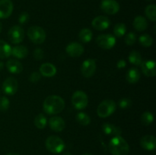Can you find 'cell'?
Wrapping results in <instances>:
<instances>
[{
  "mask_svg": "<svg viewBox=\"0 0 156 155\" xmlns=\"http://www.w3.org/2000/svg\"><path fill=\"white\" fill-rule=\"evenodd\" d=\"M44 112L48 115H55L62 112L65 108L63 99L57 95L48 96L43 103Z\"/></svg>",
  "mask_w": 156,
  "mask_h": 155,
  "instance_id": "cell-1",
  "label": "cell"
},
{
  "mask_svg": "<svg viewBox=\"0 0 156 155\" xmlns=\"http://www.w3.org/2000/svg\"><path fill=\"white\" fill-rule=\"evenodd\" d=\"M108 149L113 155H127L129 147L127 141L121 136H115L110 141Z\"/></svg>",
  "mask_w": 156,
  "mask_h": 155,
  "instance_id": "cell-2",
  "label": "cell"
},
{
  "mask_svg": "<svg viewBox=\"0 0 156 155\" xmlns=\"http://www.w3.org/2000/svg\"><path fill=\"white\" fill-rule=\"evenodd\" d=\"M45 145L47 150L53 153H61L65 148V143L62 138L56 135L48 137L45 141Z\"/></svg>",
  "mask_w": 156,
  "mask_h": 155,
  "instance_id": "cell-3",
  "label": "cell"
},
{
  "mask_svg": "<svg viewBox=\"0 0 156 155\" xmlns=\"http://www.w3.org/2000/svg\"><path fill=\"white\" fill-rule=\"evenodd\" d=\"M117 105L112 100H105L98 105L97 108V113L101 118H106L110 116L116 110Z\"/></svg>",
  "mask_w": 156,
  "mask_h": 155,
  "instance_id": "cell-4",
  "label": "cell"
},
{
  "mask_svg": "<svg viewBox=\"0 0 156 155\" xmlns=\"http://www.w3.org/2000/svg\"><path fill=\"white\" fill-rule=\"evenodd\" d=\"M27 36L31 42L35 44H41L45 41L46 33L42 27L32 26L27 30Z\"/></svg>",
  "mask_w": 156,
  "mask_h": 155,
  "instance_id": "cell-5",
  "label": "cell"
},
{
  "mask_svg": "<svg viewBox=\"0 0 156 155\" xmlns=\"http://www.w3.org/2000/svg\"><path fill=\"white\" fill-rule=\"evenodd\" d=\"M72 103L77 109H83L88 106V96L82 91H77L72 97Z\"/></svg>",
  "mask_w": 156,
  "mask_h": 155,
  "instance_id": "cell-6",
  "label": "cell"
},
{
  "mask_svg": "<svg viewBox=\"0 0 156 155\" xmlns=\"http://www.w3.org/2000/svg\"><path fill=\"white\" fill-rule=\"evenodd\" d=\"M8 37L11 43L14 44L20 43L24 40V30L20 26H12L8 32Z\"/></svg>",
  "mask_w": 156,
  "mask_h": 155,
  "instance_id": "cell-7",
  "label": "cell"
},
{
  "mask_svg": "<svg viewBox=\"0 0 156 155\" xmlns=\"http://www.w3.org/2000/svg\"><path fill=\"white\" fill-rule=\"evenodd\" d=\"M96 43L99 47L105 50H111L116 43V39L110 33L101 34L96 39Z\"/></svg>",
  "mask_w": 156,
  "mask_h": 155,
  "instance_id": "cell-8",
  "label": "cell"
},
{
  "mask_svg": "<svg viewBox=\"0 0 156 155\" xmlns=\"http://www.w3.org/2000/svg\"><path fill=\"white\" fill-rule=\"evenodd\" d=\"M101 9L105 13L114 15L120 10V5L116 0H102L101 2Z\"/></svg>",
  "mask_w": 156,
  "mask_h": 155,
  "instance_id": "cell-9",
  "label": "cell"
},
{
  "mask_svg": "<svg viewBox=\"0 0 156 155\" xmlns=\"http://www.w3.org/2000/svg\"><path fill=\"white\" fill-rule=\"evenodd\" d=\"M96 70V62L94 59H88L83 62L81 67V72L85 78H91Z\"/></svg>",
  "mask_w": 156,
  "mask_h": 155,
  "instance_id": "cell-10",
  "label": "cell"
},
{
  "mask_svg": "<svg viewBox=\"0 0 156 155\" xmlns=\"http://www.w3.org/2000/svg\"><path fill=\"white\" fill-rule=\"evenodd\" d=\"M18 81L13 77H9L2 84V90L8 95H13L18 91Z\"/></svg>",
  "mask_w": 156,
  "mask_h": 155,
  "instance_id": "cell-11",
  "label": "cell"
},
{
  "mask_svg": "<svg viewBox=\"0 0 156 155\" xmlns=\"http://www.w3.org/2000/svg\"><path fill=\"white\" fill-rule=\"evenodd\" d=\"M111 24L109 18L106 16L100 15L93 19L91 22V25L94 29L98 30H105L107 28H108Z\"/></svg>",
  "mask_w": 156,
  "mask_h": 155,
  "instance_id": "cell-12",
  "label": "cell"
},
{
  "mask_svg": "<svg viewBox=\"0 0 156 155\" xmlns=\"http://www.w3.org/2000/svg\"><path fill=\"white\" fill-rule=\"evenodd\" d=\"M13 11V3L11 0H0V18H8Z\"/></svg>",
  "mask_w": 156,
  "mask_h": 155,
  "instance_id": "cell-13",
  "label": "cell"
},
{
  "mask_svg": "<svg viewBox=\"0 0 156 155\" xmlns=\"http://www.w3.org/2000/svg\"><path fill=\"white\" fill-rule=\"evenodd\" d=\"M66 51L71 57H79L84 53V47L79 43H71L66 46Z\"/></svg>",
  "mask_w": 156,
  "mask_h": 155,
  "instance_id": "cell-14",
  "label": "cell"
},
{
  "mask_svg": "<svg viewBox=\"0 0 156 155\" xmlns=\"http://www.w3.org/2000/svg\"><path fill=\"white\" fill-rule=\"evenodd\" d=\"M155 65V62L154 61H144L141 64L142 71L147 77H154L156 74Z\"/></svg>",
  "mask_w": 156,
  "mask_h": 155,
  "instance_id": "cell-15",
  "label": "cell"
},
{
  "mask_svg": "<svg viewBox=\"0 0 156 155\" xmlns=\"http://www.w3.org/2000/svg\"><path fill=\"white\" fill-rule=\"evenodd\" d=\"M50 129L56 132H62L66 127V123L63 119L59 116H53L49 120Z\"/></svg>",
  "mask_w": 156,
  "mask_h": 155,
  "instance_id": "cell-16",
  "label": "cell"
},
{
  "mask_svg": "<svg viewBox=\"0 0 156 155\" xmlns=\"http://www.w3.org/2000/svg\"><path fill=\"white\" fill-rule=\"evenodd\" d=\"M140 145L143 149L147 150H152L156 147V138L155 136L147 135L143 136L140 140Z\"/></svg>",
  "mask_w": 156,
  "mask_h": 155,
  "instance_id": "cell-17",
  "label": "cell"
},
{
  "mask_svg": "<svg viewBox=\"0 0 156 155\" xmlns=\"http://www.w3.org/2000/svg\"><path fill=\"white\" fill-rule=\"evenodd\" d=\"M40 73L44 77L51 78L56 74V68L53 64L50 62H46V63L42 64L40 67Z\"/></svg>",
  "mask_w": 156,
  "mask_h": 155,
  "instance_id": "cell-18",
  "label": "cell"
},
{
  "mask_svg": "<svg viewBox=\"0 0 156 155\" xmlns=\"http://www.w3.org/2000/svg\"><path fill=\"white\" fill-rule=\"evenodd\" d=\"M6 68L9 72L13 74H19L22 71L23 65L16 59H9L6 62Z\"/></svg>",
  "mask_w": 156,
  "mask_h": 155,
  "instance_id": "cell-19",
  "label": "cell"
},
{
  "mask_svg": "<svg viewBox=\"0 0 156 155\" xmlns=\"http://www.w3.org/2000/svg\"><path fill=\"white\" fill-rule=\"evenodd\" d=\"M102 129L106 135H114V137L120 136L121 134V129L111 123H105L102 126Z\"/></svg>",
  "mask_w": 156,
  "mask_h": 155,
  "instance_id": "cell-20",
  "label": "cell"
},
{
  "mask_svg": "<svg viewBox=\"0 0 156 155\" xmlns=\"http://www.w3.org/2000/svg\"><path fill=\"white\" fill-rule=\"evenodd\" d=\"M133 27L137 31H144L148 27V22L144 17L138 15L133 20Z\"/></svg>",
  "mask_w": 156,
  "mask_h": 155,
  "instance_id": "cell-21",
  "label": "cell"
},
{
  "mask_svg": "<svg viewBox=\"0 0 156 155\" xmlns=\"http://www.w3.org/2000/svg\"><path fill=\"white\" fill-rule=\"evenodd\" d=\"M126 78L129 84H136L140 78V71L136 68H130L126 73Z\"/></svg>",
  "mask_w": 156,
  "mask_h": 155,
  "instance_id": "cell-22",
  "label": "cell"
},
{
  "mask_svg": "<svg viewBox=\"0 0 156 155\" xmlns=\"http://www.w3.org/2000/svg\"><path fill=\"white\" fill-rule=\"evenodd\" d=\"M28 54V50L24 46H16L12 49V55L18 59H24Z\"/></svg>",
  "mask_w": 156,
  "mask_h": 155,
  "instance_id": "cell-23",
  "label": "cell"
},
{
  "mask_svg": "<svg viewBox=\"0 0 156 155\" xmlns=\"http://www.w3.org/2000/svg\"><path fill=\"white\" fill-rule=\"evenodd\" d=\"M12 55V47L5 42L4 40H0V59H5Z\"/></svg>",
  "mask_w": 156,
  "mask_h": 155,
  "instance_id": "cell-24",
  "label": "cell"
},
{
  "mask_svg": "<svg viewBox=\"0 0 156 155\" xmlns=\"http://www.w3.org/2000/svg\"><path fill=\"white\" fill-rule=\"evenodd\" d=\"M79 38L82 43H87L90 42L92 39V32L90 29L83 28L79 32Z\"/></svg>",
  "mask_w": 156,
  "mask_h": 155,
  "instance_id": "cell-25",
  "label": "cell"
},
{
  "mask_svg": "<svg viewBox=\"0 0 156 155\" xmlns=\"http://www.w3.org/2000/svg\"><path fill=\"white\" fill-rule=\"evenodd\" d=\"M129 61L130 63L133 64L134 65H141L143 61V58L142 56L140 55V53L138 51H133L131 52L129 55Z\"/></svg>",
  "mask_w": 156,
  "mask_h": 155,
  "instance_id": "cell-26",
  "label": "cell"
},
{
  "mask_svg": "<svg viewBox=\"0 0 156 155\" xmlns=\"http://www.w3.org/2000/svg\"><path fill=\"white\" fill-rule=\"evenodd\" d=\"M47 118L45 115L42 113H40L35 117L34 119V125L37 129H43L47 126Z\"/></svg>",
  "mask_w": 156,
  "mask_h": 155,
  "instance_id": "cell-27",
  "label": "cell"
},
{
  "mask_svg": "<svg viewBox=\"0 0 156 155\" xmlns=\"http://www.w3.org/2000/svg\"><path fill=\"white\" fill-rule=\"evenodd\" d=\"M76 119L79 124L84 126H88V125L91 122V119H90L89 115H87L85 112H79V113L76 115Z\"/></svg>",
  "mask_w": 156,
  "mask_h": 155,
  "instance_id": "cell-28",
  "label": "cell"
},
{
  "mask_svg": "<svg viewBox=\"0 0 156 155\" xmlns=\"http://www.w3.org/2000/svg\"><path fill=\"white\" fill-rule=\"evenodd\" d=\"M146 17L149 18L150 21L155 22L156 21V6L155 5H149L146 8L145 10Z\"/></svg>",
  "mask_w": 156,
  "mask_h": 155,
  "instance_id": "cell-29",
  "label": "cell"
},
{
  "mask_svg": "<svg viewBox=\"0 0 156 155\" xmlns=\"http://www.w3.org/2000/svg\"><path fill=\"white\" fill-rule=\"evenodd\" d=\"M139 41H140V44L144 47H149L152 45L153 39L150 35L146 33V34H143L140 36Z\"/></svg>",
  "mask_w": 156,
  "mask_h": 155,
  "instance_id": "cell-30",
  "label": "cell"
},
{
  "mask_svg": "<svg viewBox=\"0 0 156 155\" xmlns=\"http://www.w3.org/2000/svg\"><path fill=\"white\" fill-rule=\"evenodd\" d=\"M126 31V27L123 23H118L114 26V33L116 36L121 37L125 34Z\"/></svg>",
  "mask_w": 156,
  "mask_h": 155,
  "instance_id": "cell-31",
  "label": "cell"
},
{
  "mask_svg": "<svg viewBox=\"0 0 156 155\" xmlns=\"http://www.w3.org/2000/svg\"><path fill=\"white\" fill-rule=\"evenodd\" d=\"M154 116L152 112H143L141 116L142 123L145 126H149L153 122Z\"/></svg>",
  "mask_w": 156,
  "mask_h": 155,
  "instance_id": "cell-32",
  "label": "cell"
},
{
  "mask_svg": "<svg viewBox=\"0 0 156 155\" xmlns=\"http://www.w3.org/2000/svg\"><path fill=\"white\" fill-rule=\"evenodd\" d=\"M132 105V101H131L130 99L127 98V97H125V98H122L121 100L119 101V106L121 109H125L129 108Z\"/></svg>",
  "mask_w": 156,
  "mask_h": 155,
  "instance_id": "cell-33",
  "label": "cell"
},
{
  "mask_svg": "<svg viewBox=\"0 0 156 155\" xmlns=\"http://www.w3.org/2000/svg\"><path fill=\"white\" fill-rule=\"evenodd\" d=\"M136 36L133 32L128 33L126 36V37H125V43L129 46L133 45L136 43Z\"/></svg>",
  "mask_w": 156,
  "mask_h": 155,
  "instance_id": "cell-34",
  "label": "cell"
},
{
  "mask_svg": "<svg viewBox=\"0 0 156 155\" xmlns=\"http://www.w3.org/2000/svg\"><path fill=\"white\" fill-rule=\"evenodd\" d=\"M9 100L6 97H0V110L5 111L9 107Z\"/></svg>",
  "mask_w": 156,
  "mask_h": 155,
  "instance_id": "cell-35",
  "label": "cell"
},
{
  "mask_svg": "<svg viewBox=\"0 0 156 155\" xmlns=\"http://www.w3.org/2000/svg\"><path fill=\"white\" fill-rule=\"evenodd\" d=\"M33 56L36 60H41V59H43V58L44 56V52L43 51L42 49L37 48L34 51Z\"/></svg>",
  "mask_w": 156,
  "mask_h": 155,
  "instance_id": "cell-36",
  "label": "cell"
},
{
  "mask_svg": "<svg viewBox=\"0 0 156 155\" xmlns=\"http://www.w3.org/2000/svg\"><path fill=\"white\" fill-rule=\"evenodd\" d=\"M41 73L37 72V71H34V72H33L30 74L29 79L33 83H36V82H37L41 79Z\"/></svg>",
  "mask_w": 156,
  "mask_h": 155,
  "instance_id": "cell-37",
  "label": "cell"
},
{
  "mask_svg": "<svg viewBox=\"0 0 156 155\" xmlns=\"http://www.w3.org/2000/svg\"><path fill=\"white\" fill-rule=\"evenodd\" d=\"M29 20V15L27 12H22L21 15H19V18H18V21L21 24H25L27 21Z\"/></svg>",
  "mask_w": 156,
  "mask_h": 155,
  "instance_id": "cell-38",
  "label": "cell"
},
{
  "mask_svg": "<svg viewBox=\"0 0 156 155\" xmlns=\"http://www.w3.org/2000/svg\"><path fill=\"white\" fill-rule=\"evenodd\" d=\"M117 68H123L126 65V62L124 59H120L117 62Z\"/></svg>",
  "mask_w": 156,
  "mask_h": 155,
  "instance_id": "cell-39",
  "label": "cell"
},
{
  "mask_svg": "<svg viewBox=\"0 0 156 155\" xmlns=\"http://www.w3.org/2000/svg\"><path fill=\"white\" fill-rule=\"evenodd\" d=\"M3 67H4V64H3L2 62H0V70L2 69Z\"/></svg>",
  "mask_w": 156,
  "mask_h": 155,
  "instance_id": "cell-40",
  "label": "cell"
},
{
  "mask_svg": "<svg viewBox=\"0 0 156 155\" xmlns=\"http://www.w3.org/2000/svg\"><path fill=\"white\" fill-rule=\"evenodd\" d=\"M6 155H19V154L17 153H7Z\"/></svg>",
  "mask_w": 156,
  "mask_h": 155,
  "instance_id": "cell-41",
  "label": "cell"
},
{
  "mask_svg": "<svg viewBox=\"0 0 156 155\" xmlns=\"http://www.w3.org/2000/svg\"><path fill=\"white\" fill-rule=\"evenodd\" d=\"M63 155H73V154H72V153H69V152H66V153H63Z\"/></svg>",
  "mask_w": 156,
  "mask_h": 155,
  "instance_id": "cell-42",
  "label": "cell"
},
{
  "mask_svg": "<svg viewBox=\"0 0 156 155\" xmlns=\"http://www.w3.org/2000/svg\"><path fill=\"white\" fill-rule=\"evenodd\" d=\"M2 25L1 22H0V33L2 32Z\"/></svg>",
  "mask_w": 156,
  "mask_h": 155,
  "instance_id": "cell-43",
  "label": "cell"
},
{
  "mask_svg": "<svg viewBox=\"0 0 156 155\" xmlns=\"http://www.w3.org/2000/svg\"><path fill=\"white\" fill-rule=\"evenodd\" d=\"M82 155H92V154H91V153H84V154Z\"/></svg>",
  "mask_w": 156,
  "mask_h": 155,
  "instance_id": "cell-44",
  "label": "cell"
},
{
  "mask_svg": "<svg viewBox=\"0 0 156 155\" xmlns=\"http://www.w3.org/2000/svg\"><path fill=\"white\" fill-rule=\"evenodd\" d=\"M147 1H152V0H147Z\"/></svg>",
  "mask_w": 156,
  "mask_h": 155,
  "instance_id": "cell-45",
  "label": "cell"
}]
</instances>
